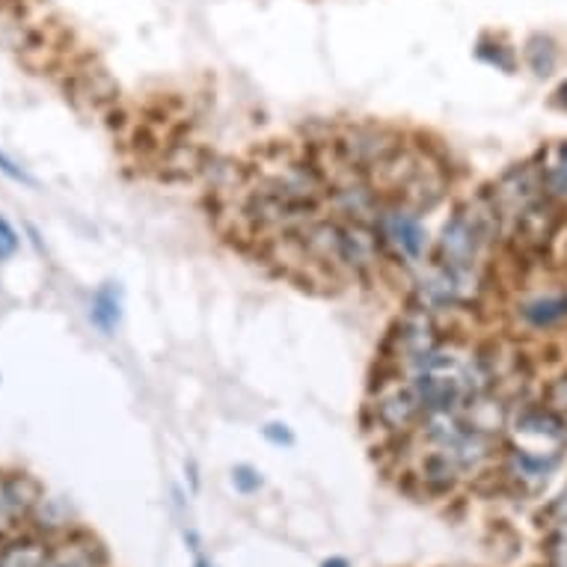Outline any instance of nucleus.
I'll return each instance as SVG.
<instances>
[{"mask_svg":"<svg viewBox=\"0 0 567 567\" xmlns=\"http://www.w3.org/2000/svg\"><path fill=\"white\" fill-rule=\"evenodd\" d=\"M321 567H351V561L342 556H333V558H327V561H321Z\"/></svg>","mask_w":567,"mask_h":567,"instance_id":"cd10ccee","label":"nucleus"},{"mask_svg":"<svg viewBox=\"0 0 567 567\" xmlns=\"http://www.w3.org/2000/svg\"><path fill=\"white\" fill-rule=\"evenodd\" d=\"M21 247V238L16 233V226L7 220V217H0V261H10Z\"/></svg>","mask_w":567,"mask_h":567,"instance_id":"b1692460","label":"nucleus"},{"mask_svg":"<svg viewBox=\"0 0 567 567\" xmlns=\"http://www.w3.org/2000/svg\"><path fill=\"white\" fill-rule=\"evenodd\" d=\"M499 241H505L503 217L496 212L491 194L478 190L457 205L446 224L440 226L431 259L449 265H484V256Z\"/></svg>","mask_w":567,"mask_h":567,"instance_id":"f03ea898","label":"nucleus"},{"mask_svg":"<svg viewBox=\"0 0 567 567\" xmlns=\"http://www.w3.org/2000/svg\"><path fill=\"white\" fill-rule=\"evenodd\" d=\"M547 565L567 567V520L553 523V532L547 538Z\"/></svg>","mask_w":567,"mask_h":567,"instance_id":"412c9836","label":"nucleus"},{"mask_svg":"<svg viewBox=\"0 0 567 567\" xmlns=\"http://www.w3.org/2000/svg\"><path fill=\"white\" fill-rule=\"evenodd\" d=\"M48 544L37 538H19L0 547V567H42L48 558Z\"/></svg>","mask_w":567,"mask_h":567,"instance_id":"dca6fc26","label":"nucleus"},{"mask_svg":"<svg viewBox=\"0 0 567 567\" xmlns=\"http://www.w3.org/2000/svg\"><path fill=\"white\" fill-rule=\"evenodd\" d=\"M443 344L440 333V318L422 307H410L404 316L392 324L390 339H386V351L401 369H408L413 360L425 357L434 348Z\"/></svg>","mask_w":567,"mask_h":567,"instance_id":"0eeeda50","label":"nucleus"},{"mask_svg":"<svg viewBox=\"0 0 567 567\" xmlns=\"http://www.w3.org/2000/svg\"><path fill=\"white\" fill-rule=\"evenodd\" d=\"M538 161L547 196L558 208H567V140H558L549 150L540 152Z\"/></svg>","mask_w":567,"mask_h":567,"instance_id":"2eb2a0df","label":"nucleus"},{"mask_svg":"<svg viewBox=\"0 0 567 567\" xmlns=\"http://www.w3.org/2000/svg\"><path fill=\"white\" fill-rule=\"evenodd\" d=\"M383 244L369 224L339 220V274L342 277H369L381 268Z\"/></svg>","mask_w":567,"mask_h":567,"instance_id":"1a4fd4ad","label":"nucleus"},{"mask_svg":"<svg viewBox=\"0 0 567 567\" xmlns=\"http://www.w3.org/2000/svg\"><path fill=\"white\" fill-rule=\"evenodd\" d=\"M0 173H3V176H7V178H12L16 185L39 187L37 178L30 176V173L24 167H19V164H16V161H12L10 155H7V152H0Z\"/></svg>","mask_w":567,"mask_h":567,"instance_id":"393cba45","label":"nucleus"},{"mask_svg":"<svg viewBox=\"0 0 567 567\" xmlns=\"http://www.w3.org/2000/svg\"><path fill=\"white\" fill-rule=\"evenodd\" d=\"M42 503V487L24 473H0V532L19 526Z\"/></svg>","mask_w":567,"mask_h":567,"instance_id":"9b49d317","label":"nucleus"},{"mask_svg":"<svg viewBox=\"0 0 567 567\" xmlns=\"http://www.w3.org/2000/svg\"><path fill=\"white\" fill-rule=\"evenodd\" d=\"M401 143H404V137H401L399 131L386 128V125H351L339 137H333L339 158L351 169H357V173H365V176L378 164L390 158Z\"/></svg>","mask_w":567,"mask_h":567,"instance_id":"423d86ee","label":"nucleus"},{"mask_svg":"<svg viewBox=\"0 0 567 567\" xmlns=\"http://www.w3.org/2000/svg\"><path fill=\"white\" fill-rule=\"evenodd\" d=\"M265 440L274 443V446H295V434H291L289 425H282V422H268L265 429H261Z\"/></svg>","mask_w":567,"mask_h":567,"instance_id":"a878e982","label":"nucleus"},{"mask_svg":"<svg viewBox=\"0 0 567 567\" xmlns=\"http://www.w3.org/2000/svg\"><path fill=\"white\" fill-rule=\"evenodd\" d=\"M540 404L549 408L553 413L567 419V374H558L544 386V395H540Z\"/></svg>","mask_w":567,"mask_h":567,"instance_id":"4be33fe9","label":"nucleus"},{"mask_svg":"<svg viewBox=\"0 0 567 567\" xmlns=\"http://www.w3.org/2000/svg\"><path fill=\"white\" fill-rule=\"evenodd\" d=\"M487 289L484 265H449L429 259L422 277L413 286V307H422L443 316V312H464L482 300Z\"/></svg>","mask_w":567,"mask_h":567,"instance_id":"7ed1b4c3","label":"nucleus"},{"mask_svg":"<svg viewBox=\"0 0 567 567\" xmlns=\"http://www.w3.org/2000/svg\"><path fill=\"white\" fill-rule=\"evenodd\" d=\"M523 60H526V65L538 78L553 75L558 65V45L547 33H535V37H529L526 48H523Z\"/></svg>","mask_w":567,"mask_h":567,"instance_id":"a211bd4d","label":"nucleus"},{"mask_svg":"<svg viewBox=\"0 0 567 567\" xmlns=\"http://www.w3.org/2000/svg\"><path fill=\"white\" fill-rule=\"evenodd\" d=\"M383 199L378 194V187L369 182V176L357 173V176H348L342 182L327 187L324 205L333 212L336 220H351V224H374V217L381 215Z\"/></svg>","mask_w":567,"mask_h":567,"instance_id":"6e6552de","label":"nucleus"},{"mask_svg":"<svg viewBox=\"0 0 567 567\" xmlns=\"http://www.w3.org/2000/svg\"><path fill=\"white\" fill-rule=\"evenodd\" d=\"M517 321L526 330L549 333L567 324V291H547V295H532L517 303Z\"/></svg>","mask_w":567,"mask_h":567,"instance_id":"ddd939ff","label":"nucleus"},{"mask_svg":"<svg viewBox=\"0 0 567 567\" xmlns=\"http://www.w3.org/2000/svg\"><path fill=\"white\" fill-rule=\"evenodd\" d=\"M372 413L374 425L386 431V434H410L425 419V408H422V401H419L416 390L410 386V381L378 392Z\"/></svg>","mask_w":567,"mask_h":567,"instance_id":"9d476101","label":"nucleus"},{"mask_svg":"<svg viewBox=\"0 0 567 567\" xmlns=\"http://www.w3.org/2000/svg\"><path fill=\"white\" fill-rule=\"evenodd\" d=\"M491 194L496 212L503 217L505 233L512 229L514 220H520L532 205H538L540 199H549L544 190V176H540V161H523L514 164L512 169H505L503 176L496 178L491 187H484Z\"/></svg>","mask_w":567,"mask_h":567,"instance_id":"39448f33","label":"nucleus"},{"mask_svg":"<svg viewBox=\"0 0 567 567\" xmlns=\"http://www.w3.org/2000/svg\"><path fill=\"white\" fill-rule=\"evenodd\" d=\"M104 556L99 547L90 544H65V547L48 553L42 567H102Z\"/></svg>","mask_w":567,"mask_h":567,"instance_id":"6ab92c4d","label":"nucleus"},{"mask_svg":"<svg viewBox=\"0 0 567 567\" xmlns=\"http://www.w3.org/2000/svg\"><path fill=\"white\" fill-rule=\"evenodd\" d=\"M553 102H556L561 111H567V81H561V84L556 86V93H553Z\"/></svg>","mask_w":567,"mask_h":567,"instance_id":"bb28decb","label":"nucleus"},{"mask_svg":"<svg viewBox=\"0 0 567 567\" xmlns=\"http://www.w3.org/2000/svg\"><path fill=\"white\" fill-rule=\"evenodd\" d=\"M475 54H478V60L496 65V69H503V72H514V65H517V56H514L512 48L499 45V42L487 45V42L482 39L478 48H475Z\"/></svg>","mask_w":567,"mask_h":567,"instance_id":"aec40b11","label":"nucleus"},{"mask_svg":"<svg viewBox=\"0 0 567 567\" xmlns=\"http://www.w3.org/2000/svg\"><path fill=\"white\" fill-rule=\"evenodd\" d=\"M233 484L238 493H256L261 491V484H265V475L250 464H238L233 470Z\"/></svg>","mask_w":567,"mask_h":567,"instance_id":"5701e85b","label":"nucleus"},{"mask_svg":"<svg viewBox=\"0 0 567 567\" xmlns=\"http://www.w3.org/2000/svg\"><path fill=\"white\" fill-rule=\"evenodd\" d=\"M374 233L381 238L383 252L401 265H419L431 256L434 238L419 212H410L399 203H383L381 215L374 217Z\"/></svg>","mask_w":567,"mask_h":567,"instance_id":"20e7f679","label":"nucleus"},{"mask_svg":"<svg viewBox=\"0 0 567 567\" xmlns=\"http://www.w3.org/2000/svg\"><path fill=\"white\" fill-rule=\"evenodd\" d=\"M558 452H532V449H512L508 452V475L520 484L523 491H538L549 482V475L556 473Z\"/></svg>","mask_w":567,"mask_h":567,"instance_id":"4468645a","label":"nucleus"},{"mask_svg":"<svg viewBox=\"0 0 567 567\" xmlns=\"http://www.w3.org/2000/svg\"><path fill=\"white\" fill-rule=\"evenodd\" d=\"M90 318L93 324L102 330L104 336H111L122 321V298L116 286H102V289L93 295V307H90Z\"/></svg>","mask_w":567,"mask_h":567,"instance_id":"f3484780","label":"nucleus"},{"mask_svg":"<svg viewBox=\"0 0 567 567\" xmlns=\"http://www.w3.org/2000/svg\"><path fill=\"white\" fill-rule=\"evenodd\" d=\"M369 182L378 187V194L386 203H399L419 215H425L434 205L443 203V196L449 194V185H452L443 161L434 152L422 150V146H408V143H401L390 158L378 164L369 173Z\"/></svg>","mask_w":567,"mask_h":567,"instance_id":"f257e3e1","label":"nucleus"},{"mask_svg":"<svg viewBox=\"0 0 567 567\" xmlns=\"http://www.w3.org/2000/svg\"><path fill=\"white\" fill-rule=\"evenodd\" d=\"M508 425L514 429V434L532 440H544L553 449H558L561 443H567V419L553 413L544 404H526L508 419Z\"/></svg>","mask_w":567,"mask_h":567,"instance_id":"f8f14e48","label":"nucleus"}]
</instances>
